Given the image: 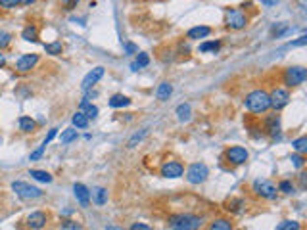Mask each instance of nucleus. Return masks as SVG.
<instances>
[{
  "instance_id": "1",
  "label": "nucleus",
  "mask_w": 307,
  "mask_h": 230,
  "mask_svg": "<svg viewBox=\"0 0 307 230\" xmlns=\"http://www.w3.org/2000/svg\"><path fill=\"white\" fill-rule=\"evenodd\" d=\"M169 229L171 230H202L204 217L194 213H175L169 217Z\"/></svg>"
},
{
  "instance_id": "2",
  "label": "nucleus",
  "mask_w": 307,
  "mask_h": 230,
  "mask_svg": "<svg viewBox=\"0 0 307 230\" xmlns=\"http://www.w3.org/2000/svg\"><path fill=\"white\" fill-rule=\"evenodd\" d=\"M244 106L248 107L252 113H265L271 109V98H269V92L261 89L252 90L246 100H244Z\"/></svg>"
},
{
  "instance_id": "3",
  "label": "nucleus",
  "mask_w": 307,
  "mask_h": 230,
  "mask_svg": "<svg viewBox=\"0 0 307 230\" xmlns=\"http://www.w3.org/2000/svg\"><path fill=\"white\" fill-rule=\"evenodd\" d=\"M307 79V69L304 66H290L286 67L284 71V75H282V81H284V85L286 87H300V85H304Z\"/></svg>"
},
{
  "instance_id": "4",
  "label": "nucleus",
  "mask_w": 307,
  "mask_h": 230,
  "mask_svg": "<svg viewBox=\"0 0 307 230\" xmlns=\"http://www.w3.org/2000/svg\"><path fill=\"white\" fill-rule=\"evenodd\" d=\"M225 25L231 29V31H240L248 25V16L238 10V8H227L225 12Z\"/></svg>"
},
{
  "instance_id": "5",
  "label": "nucleus",
  "mask_w": 307,
  "mask_h": 230,
  "mask_svg": "<svg viewBox=\"0 0 307 230\" xmlns=\"http://www.w3.org/2000/svg\"><path fill=\"white\" fill-rule=\"evenodd\" d=\"M12 190L16 192V196H18V197L25 199V201L42 197V190H40V188L31 186L29 182H23V180H16V182H12Z\"/></svg>"
},
{
  "instance_id": "6",
  "label": "nucleus",
  "mask_w": 307,
  "mask_h": 230,
  "mask_svg": "<svg viewBox=\"0 0 307 230\" xmlns=\"http://www.w3.org/2000/svg\"><path fill=\"white\" fill-rule=\"evenodd\" d=\"M252 192L257 197H263V199H276V194H278L276 186L273 184L271 180H261V178H257L253 182Z\"/></svg>"
},
{
  "instance_id": "7",
  "label": "nucleus",
  "mask_w": 307,
  "mask_h": 230,
  "mask_svg": "<svg viewBox=\"0 0 307 230\" xmlns=\"http://www.w3.org/2000/svg\"><path fill=\"white\" fill-rule=\"evenodd\" d=\"M207 177H209V169L205 163H192L186 169V180L190 184H202L207 180Z\"/></svg>"
},
{
  "instance_id": "8",
  "label": "nucleus",
  "mask_w": 307,
  "mask_h": 230,
  "mask_svg": "<svg viewBox=\"0 0 307 230\" xmlns=\"http://www.w3.org/2000/svg\"><path fill=\"white\" fill-rule=\"evenodd\" d=\"M225 160L229 161L231 165H244L246 161L250 160V152L244 146H231L225 152Z\"/></svg>"
},
{
  "instance_id": "9",
  "label": "nucleus",
  "mask_w": 307,
  "mask_h": 230,
  "mask_svg": "<svg viewBox=\"0 0 307 230\" xmlns=\"http://www.w3.org/2000/svg\"><path fill=\"white\" fill-rule=\"evenodd\" d=\"M48 221H50V217H48V213L46 211H33V213L27 215L25 225H27V229L29 230H42L46 225H48Z\"/></svg>"
},
{
  "instance_id": "10",
  "label": "nucleus",
  "mask_w": 307,
  "mask_h": 230,
  "mask_svg": "<svg viewBox=\"0 0 307 230\" xmlns=\"http://www.w3.org/2000/svg\"><path fill=\"white\" fill-rule=\"evenodd\" d=\"M269 98H271V107H274L276 111H280L282 107L288 106L290 92L286 89H280V87H276V89H273L271 92H269Z\"/></svg>"
},
{
  "instance_id": "11",
  "label": "nucleus",
  "mask_w": 307,
  "mask_h": 230,
  "mask_svg": "<svg viewBox=\"0 0 307 230\" xmlns=\"http://www.w3.org/2000/svg\"><path fill=\"white\" fill-rule=\"evenodd\" d=\"M160 175L163 178H179L184 175V165L181 161H165L160 169Z\"/></svg>"
},
{
  "instance_id": "12",
  "label": "nucleus",
  "mask_w": 307,
  "mask_h": 230,
  "mask_svg": "<svg viewBox=\"0 0 307 230\" xmlns=\"http://www.w3.org/2000/svg\"><path fill=\"white\" fill-rule=\"evenodd\" d=\"M38 64V54H23L19 56L18 62H16V71L19 73H27L31 71Z\"/></svg>"
},
{
  "instance_id": "13",
  "label": "nucleus",
  "mask_w": 307,
  "mask_h": 230,
  "mask_svg": "<svg viewBox=\"0 0 307 230\" xmlns=\"http://www.w3.org/2000/svg\"><path fill=\"white\" fill-rule=\"evenodd\" d=\"M104 77V67L102 66H98V67H94L92 71H89L87 75H85V79H83V83H81V89L83 90H91L100 79Z\"/></svg>"
},
{
  "instance_id": "14",
  "label": "nucleus",
  "mask_w": 307,
  "mask_h": 230,
  "mask_svg": "<svg viewBox=\"0 0 307 230\" xmlns=\"http://www.w3.org/2000/svg\"><path fill=\"white\" fill-rule=\"evenodd\" d=\"M263 131L271 136V138H276L280 134V117L278 115H269L265 117L263 121Z\"/></svg>"
},
{
  "instance_id": "15",
  "label": "nucleus",
  "mask_w": 307,
  "mask_h": 230,
  "mask_svg": "<svg viewBox=\"0 0 307 230\" xmlns=\"http://www.w3.org/2000/svg\"><path fill=\"white\" fill-rule=\"evenodd\" d=\"M73 194L77 197V201L81 203V207H89V205H91V190H89L85 184L77 182V184L73 186Z\"/></svg>"
},
{
  "instance_id": "16",
  "label": "nucleus",
  "mask_w": 307,
  "mask_h": 230,
  "mask_svg": "<svg viewBox=\"0 0 307 230\" xmlns=\"http://www.w3.org/2000/svg\"><path fill=\"white\" fill-rule=\"evenodd\" d=\"M209 35H211V27H207V25H196V27L188 29L186 38L188 40H200V38H205V36Z\"/></svg>"
},
{
  "instance_id": "17",
  "label": "nucleus",
  "mask_w": 307,
  "mask_h": 230,
  "mask_svg": "<svg viewBox=\"0 0 307 230\" xmlns=\"http://www.w3.org/2000/svg\"><path fill=\"white\" fill-rule=\"evenodd\" d=\"M18 125H19V131L25 132V134H31V132H35L36 131L35 119L29 117V115H21V117L18 119Z\"/></svg>"
},
{
  "instance_id": "18",
  "label": "nucleus",
  "mask_w": 307,
  "mask_h": 230,
  "mask_svg": "<svg viewBox=\"0 0 307 230\" xmlns=\"http://www.w3.org/2000/svg\"><path fill=\"white\" fill-rule=\"evenodd\" d=\"M171 94H173V85L167 83V81H163L162 85L156 89V98H158L160 102H167Z\"/></svg>"
},
{
  "instance_id": "19",
  "label": "nucleus",
  "mask_w": 307,
  "mask_h": 230,
  "mask_svg": "<svg viewBox=\"0 0 307 230\" xmlns=\"http://www.w3.org/2000/svg\"><path fill=\"white\" fill-rule=\"evenodd\" d=\"M207 230H233V223L225 217H219V219H213L209 223V229Z\"/></svg>"
},
{
  "instance_id": "20",
  "label": "nucleus",
  "mask_w": 307,
  "mask_h": 230,
  "mask_svg": "<svg viewBox=\"0 0 307 230\" xmlns=\"http://www.w3.org/2000/svg\"><path fill=\"white\" fill-rule=\"evenodd\" d=\"M21 38L27 40V42H36V40H38V29H36V25H27V27H23Z\"/></svg>"
},
{
  "instance_id": "21",
  "label": "nucleus",
  "mask_w": 307,
  "mask_h": 230,
  "mask_svg": "<svg viewBox=\"0 0 307 230\" xmlns=\"http://www.w3.org/2000/svg\"><path fill=\"white\" fill-rule=\"evenodd\" d=\"M91 197L96 205H104L108 201V190L106 188H94L91 192Z\"/></svg>"
},
{
  "instance_id": "22",
  "label": "nucleus",
  "mask_w": 307,
  "mask_h": 230,
  "mask_svg": "<svg viewBox=\"0 0 307 230\" xmlns=\"http://www.w3.org/2000/svg\"><path fill=\"white\" fill-rule=\"evenodd\" d=\"M177 119L182 121V123H186V121H190V117H192V107L190 104H181V106L177 107Z\"/></svg>"
},
{
  "instance_id": "23",
  "label": "nucleus",
  "mask_w": 307,
  "mask_h": 230,
  "mask_svg": "<svg viewBox=\"0 0 307 230\" xmlns=\"http://www.w3.org/2000/svg\"><path fill=\"white\" fill-rule=\"evenodd\" d=\"M109 107H127L129 104H131V98H127V96H123V94H113L111 98H109Z\"/></svg>"
},
{
  "instance_id": "24",
  "label": "nucleus",
  "mask_w": 307,
  "mask_h": 230,
  "mask_svg": "<svg viewBox=\"0 0 307 230\" xmlns=\"http://www.w3.org/2000/svg\"><path fill=\"white\" fill-rule=\"evenodd\" d=\"M219 48H221V40H205V42H202L200 44V52L202 54H207V52H219Z\"/></svg>"
},
{
  "instance_id": "25",
  "label": "nucleus",
  "mask_w": 307,
  "mask_h": 230,
  "mask_svg": "<svg viewBox=\"0 0 307 230\" xmlns=\"http://www.w3.org/2000/svg\"><path fill=\"white\" fill-rule=\"evenodd\" d=\"M29 177L38 180V182H46V184L52 182V175L46 173V171H40V169H31V171H29Z\"/></svg>"
},
{
  "instance_id": "26",
  "label": "nucleus",
  "mask_w": 307,
  "mask_h": 230,
  "mask_svg": "<svg viewBox=\"0 0 307 230\" xmlns=\"http://www.w3.org/2000/svg\"><path fill=\"white\" fill-rule=\"evenodd\" d=\"M148 64H150V56L144 52H140V54H136V60L131 64V69L136 71V69H140V67H146Z\"/></svg>"
},
{
  "instance_id": "27",
  "label": "nucleus",
  "mask_w": 307,
  "mask_h": 230,
  "mask_svg": "<svg viewBox=\"0 0 307 230\" xmlns=\"http://www.w3.org/2000/svg\"><path fill=\"white\" fill-rule=\"evenodd\" d=\"M71 121H73V127H77V129H87L89 127V117L83 111H77L71 117Z\"/></svg>"
},
{
  "instance_id": "28",
  "label": "nucleus",
  "mask_w": 307,
  "mask_h": 230,
  "mask_svg": "<svg viewBox=\"0 0 307 230\" xmlns=\"http://www.w3.org/2000/svg\"><path fill=\"white\" fill-rule=\"evenodd\" d=\"M292 148H294V152H296V154H304V156H306L307 136H300V138H296V140L292 142Z\"/></svg>"
},
{
  "instance_id": "29",
  "label": "nucleus",
  "mask_w": 307,
  "mask_h": 230,
  "mask_svg": "<svg viewBox=\"0 0 307 230\" xmlns=\"http://www.w3.org/2000/svg\"><path fill=\"white\" fill-rule=\"evenodd\" d=\"M274 230H302V223H298V221H288V219H286V221H280Z\"/></svg>"
},
{
  "instance_id": "30",
  "label": "nucleus",
  "mask_w": 307,
  "mask_h": 230,
  "mask_svg": "<svg viewBox=\"0 0 307 230\" xmlns=\"http://www.w3.org/2000/svg\"><path fill=\"white\" fill-rule=\"evenodd\" d=\"M44 50H46V54H50V56H60V54L64 52V44L60 40H54L50 44H44Z\"/></svg>"
},
{
  "instance_id": "31",
  "label": "nucleus",
  "mask_w": 307,
  "mask_h": 230,
  "mask_svg": "<svg viewBox=\"0 0 307 230\" xmlns=\"http://www.w3.org/2000/svg\"><path fill=\"white\" fill-rule=\"evenodd\" d=\"M60 230H85V227H83V223H79V221L68 219V221H62Z\"/></svg>"
},
{
  "instance_id": "32",
  "label": "nucleus",
  "mask_w": 307,
  "mask_h": 230,
  "mask_svg": "<svg viewBox=\"0 0 307 230\" xmlns=\"http://www.w3.org/2000/svg\"><path fill=\"white\" fill-rule=\"evenodd\" d=\"M12 40H14V35H12V33L0 31V52H2L4 48H8V46L12 44Z\"/></svg>"
},
{
  "instance_id": "33",
  "label": "nucleus",
  "mask_w": 307,
  "mask_h": 230,
  "mask_svg": "<svg viewBox=\"0 0 307 230\" xmlns=\"http://www.w3.org/2000/svg\"><path fill=\"white\" fill-rule=\"evenodd\" d=\"M77 138V131L75 129H66V131H62V136H60V140L62 144H69Z\"/></svg>"
},
{
  "instance_id": "34",
  "label": "nucleus",
  "mask_w": 307,
  "mask_h": 230,
  "mask_svg": "<svg viewBox=\"0 0 307 230\" xmlns=\"http://www.w3.org/2000/svg\"><path fill=\"white\" fill-rule=\"evenodd\" d=\"M276 190H278V192H282V194H294L296 186H294V182H290V180H280Z\"/></svg>"
},
{
  "instance_id": "35",
  "label": "nucleus",
  "mask_w": 307,
  "mask_h": 230,
  "mask_svg": "<svg viewBox=\"0 0 307 230\" xmlns=\"http://www.w3.org/2000/svg\"><path fill=\"white\" fill-rule=\"evenodd\" d=\"M290 161H292V165H294L296 169H304V165H306V156H304V154H292Z\"/></svg>"
},
{
  "instance_id": "36",
  "label": "nucleus",
  "mask_w": 307,
  "mask_h": 230,
  "mask_svg": "<svg viewBox=\"0 0 307 230\" xmlns=\"http://www.w3.org/2000/svg\"><path fill=\"white\" fill-rule=\"evenodd\" d=\"M242 203H244L242 199H231V201H227V203H225V205H227L225 209H227V211H238V207H240Z\"/></svg>"
},
{
  "instance_id": "37",
  "label": "nucleus",
  "mask_w": 307,
  "mask_h": 230,
  "mask_svg": "<svg viewBox=\"0 0 307 230\" xmlns=\"http://www.w3.org/2000/svg\"><path fill=\"white\" fill-rule=\"evenodd\" d=\"M16 6H19V0H0V8L2 10H12Z\"/></svg>"
},
{
  "instance_id": "38",
  "label": "nucleus",
  "mask_w": 307,
  "mask_h": 230,
  "mask_svg": "<svg viewBox=\"0 0 307 230\" xmlns=\"http://www.w3.org/2000/svg\"><path fill=\"white\" fill-rule=\"evenodd\" d=\"M44 150H46V146H44V144H42V146H40V148H38V150H35V152H33V154H31V158H29V160H31V161H36V160H40V158H42V154H44Z\"/></svg>"
},
{
  "instance_id": "39",
  "label": "nucleus",
  "mask_w": 307,
  "mask_h": 230,
  "mask_svg": "<svg viewBox=\"0 0 307 230\" xmlns=\"http://www.w3.org/2000/svg\"><path fill=\"white\" fill-rule=\"evenodd\" d=\"M85 109H87V113H85V115H87L89 119H96V115H98V107L96 106H87Z\"/></svg>"
},
{
  "instance_id": "40",
  "label": "nucleus",
  "mask_w": 307,
  "mask_h": 230,
  "mask_svg": "<svg viewBox=\"0 0 307 230\" xmlns=\"http://www.w3.org/2000/svg\"><path fill=\"white\" fill-rule=\"evenodd\" d=\"M129 230H152V227H150V225H146V223H133Z\"/></svg>"
},
{
  "instance_id": "41",
  "label": "nucleus",
  "mask_w": 307,
  "mask_h": 230,
  "mask_svg": "<svg viewBox=\"0 0 307 230\" xmlns=\"http://www.w3.org/2000/svg\"><path fill=\"white\" fill-rule=\"evenodd\" d=\"M56 134H58V129H50V132L46 134V138H44V142H42V144H44V146H48V144H50V142L56 138Z\"/></svg>"
},
{
  "instance_id": "42",
  "label": "nucleus",
  "mask_w": 307,
  "mask_h": 230,
  "mask_svg": "<svg viewBox=\"0 0 307 230\" xmlns=\"http://www.w3.org/2000/svg\"><path fill=\"white\" fill-rule=\"evenodd\" d=\"M144 134H146V131H142L140 134H135V136H133V138L129 140V144H127V146H129V148H133V146H135V142H140V140H142V136H144Z\"/></svg>"
},
{
  "instance_id": "43",
  "label": "nucleus",
  "mask_w": 307,
  "mask_h": 230,
  "mask_svg": "<svg viewBox=\"0 0 307 230\" xmlns=\"http://www.w3.org/2000/svg\"><path fill=\"white\" fill-rule=\"evenodd\" d=\"M125 52L127 54H138V48L133 42H125Z\"/></svg>"
},
{
  "instance_id": "44",
  "label": "nucleus",
  "mask_w": 307,
  "mask_h": 230,
  "mask_svg": "<svg viewBox=\"0 0 307 230\" xmlns=\"http://www.w3.org/2000/svg\"><path fill=\"white\" fill-rule=\"evenodd\" d=\"M62 2H64L66 10H73V6H77V2H79V0H62Z\"/></svg>"
},
{
  "instance_id": "45",
  "label": "nucleus",
  "mask_w": 307,
  "mask_h": 230,
  "mask_svg": "<svg viewBox=\"0 0 307 230\" xmlns=\"http://www.w3.org/2000/svg\"><path fill=\"white\" fill-rule=\"evenodd\" d=\"M306 42H307V36L304 35V36H300L296 42H292V46H302V44H306Z\"/></svg>"
},
{
  "instance_id": "46",
  "label": "nucleus",
  "mask_w": 307,
  "mask_h": 230,
  "mask_svg": "<svg viewBox=\"0 0 307 230\" xmlns=\"http://www.w3.org/2000/svg\"><path fill=\"white\" fill-rule=\"evenodd\" d=\"M261 4L267 6V8H271V6H276V4H278V0H261Z\"/></svg>"
},
{
  "instance_id": "47",
  "label": "nucleus",
  "mask_w": 307,
  "mask_h": 230,
  "mask_svg": "<svg viewBox=\"0 0 307 230\" xmlns=\"http://www.w3.org/2000/svg\"><path fill=\"white\" fill-rule=\"evenodd\" d=\"M36 0H19V4H23V6H31V4H35Z\"/></svg>"
},
{
  "instance_id": "48",
  "label": "nucleus",
  "mask_w": 307,
  "mask_h": 230,
  "mask_svg": "<svg viewBox=\"0 0 307 230\" xmlns=\"http://www.w3.org/2000/svg\"><path fill=\"white\" fill-rule=\"evenodd\" d=\"M6 66V56L0 52V67H4Z\"/></svg>"
},
{
  "instance_id": "49",
  "label": "nucleus",
  "mask_w": 307,
  "mask_h": 230,
  "mask_svg": "<svg viewBox=\"0 0 307 230\" xmlns=\"http://www.w3.org/2000/svg\"><path fill=\"white\" fill-rule=\"evenodd\" d=\"M0 144H2V136H0Z\"/></svg>"
}]
</instances>
